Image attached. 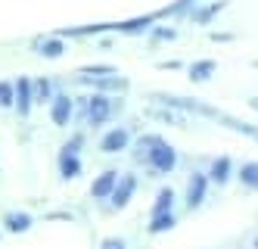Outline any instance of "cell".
<instances>
[{
    "instance_id": "1",
    "label": "cell",
    "mask_w": 258,
    "mask_h": 249,
    "mask_svg": "<svg viewBox=\"0 0 258 249\" xmlns=\"http://www.w3.org/2000/svg\"><path fill=\"white\" fill-rule=\"evenodd\" d=\"M153 100L168 106V109H177V112H193V116H206V119H218L221 109L209 106V103H199L193 97H174V93H153Z\"/></svg>"
},
{
    "instance_id": "2",
    "label": "cell",
    "mask_w": 258,
    "mask_h": 249,
    "mask_svg": "<svg viewBox=\"0 0 258 249\" xmlns=\"http://www.w3.org/2000/svg\"><path fill=\"white\" fill-rule=\"evenodd\" d=\"M115 100L109 97V93H94V97H87L84 103V116H87V125L90 128H100L106 125L109 119H112V112H115Z\"/></svg>"
},
{
    "instance_id": "3",
    "label": "cell",
    "mask_w": 258,
    "mask_h": 249,
    "mask_svg": "<svg viewBox=\"0 0 258 249\" xmlns=\"http://www.w3.org/2000/svg\"><path fill=\"white\" fill-rule=\"evenodd\" d=\"M146 165L153 168V175H168V171H174V165H177V150L159 137V143L153 146V153H150V159H146Z\"/></svg>"
},
{
    "instance_id": "4",
    "label": "cell",
    "mask_w": 258,
    "mask_h": 249,
    "mask_svg": "<svg viewBox=\"0 0 258 249\" xmlns=\"http://www.w3.org/2000/svg\"><path fill=\"white\" fill-rule=\"evenodd\" d=\"M137 184H140V181H137L134 171H127L124 178H118V184H115V190H112V196H109V209H112V212H121V209L134 200Z\"/></svg>"
},
{
    "instance_id": "5",
    "label": "cell",
    "mask_w": 258,
    "mask_h": 249,
    "mask_svg": "<svg viewBox=\"0 0 258 249\" xmlns=\"http://www.w3.org/2000/svg\"><path fill=\"white\" fill-rule=\"evenodd\" d=\"M81 84H87V87H97V93H124L127 87V78H121V75H81L78 78Z\"/></svg>"
},
{
    "instance_id": "6",
    "label": "cell",
    "mask_w": 258,
    "mask_h": 249,
    "mask_svg": "<svg viewBox=\"0 0 258 249\" xmlns=\"http://www.w3.org/2000/svg\"><path fill=\"white\" fill-rule=\"evenodd\" d=\"M206 193H209V175H206V171H193L190 181H187V193H183L190 212H196V209L206 203Z\"/></svg>"
},
{
    "instance_id": "7",
    "label": "cell",
    "mask_w": 258,
    "mask_h": 249,
    "mask_svg": "<svg viewBox=\"0 0 258 249\" xmlns=\"http://www.w3.org/2000/svg\"><path fill=\"white\" fill-rule=\"evenodd\" d=\"M156 22H159V13H150V16L124 19V22H109V31H118V34H143V31H150Z\"/></svg>"
},
{
    "instance_id": "8",
    "label": "cell",
    "mask_w": 258,
    "mask_h": 249,
    "mask_svg": "<svg viewBox=\"0 0 258 249\" xmlns=\"http://www.w3.org/2000/svg\"><path fill=\"white\" fill-rule=\"evenodd\" d=\"M50 119H53V125L56 128H66L69 122H72V112H75V100L69 97V93H56L50 103Z\"/></svg>"
},
{
    "instance_id": "9",
    "label": "cell",
    "mask_w": 258,
    "mask_h": 249,
    "mask_svg": "<svg viewBox=\"0 0 258 249\" xmlns=\"http://www.w3.org/2000/svg\"><path fill=\"white\" fill-rule=\"evenodd\" d=\"M31 50L38 56H44V60H59V56L66 53V44L56 34H44V37H34L31 41Z\"/></svg>"
},
{
    "instance_id": "10",
    "label": "cell",
    "mask_w": 258,
    "mask_h": 249,
    "mask_svg": "<svg viewBox=\"0 0 258 249\" xmlns=\"http://www.w3.org/2000/svg\"><path fill=\"white\" fill-rule=\"evenodd\" d=\"M118 175H121V171H115V168L100 171V175L94 178V184H90V196H94L97 203L109 200V196H112V190H115V184H118Z\"/></svg>"
},
{
    "instance_id": "11",
    "label": "cell",
    "mask_w": 258,
    "mask_h": 249,
    "mask_svg": "<svg viewBox=\"0 0 258 249\" xmlns=\"http://www.w3.org/2000/svg\"><path fill=\"white\" fill-rule=\"evenodd\" d=\"M16 84V112H19V119H25L28 112H31V106H34V93H31V78L28 75H22V78H16L13 81Z\"/></svg>"
},
{
    "instance_id": "12",
    "label": "cell",
    "mask_w": 258,
    "mask_h": 249,
    "mask_svg": "<svg viewBox=\"0 0 258 249\" xmlns=\"http://www.w3.org/2000/svg\"><path fill=\"white\" fill-rule=\"evenodd\" d=\"M127 143H131L127 128H112L100 137V153H121V150H127Z\"/></svg>"
},
{
    "instance_id": "13",
    "label": "cell",
    "mask_w": 258,
    "mask_h": 249,
    "mask_svg": "<svg viewBox=\"0 0 258 249\" xmlns=\"http://www.w3.org/2000/svg\"><path fill=\"white\" fill-rule=\"evenodd\" d=\"M209 184H218V187H224L230 178H233V159L230 156H218V159H212V165H209Z\"/></svg>"
},
{
    "instance_id": "14",
    "label": "cell",
    "mask_w": 258,
    "mask_h": 249,
    "mask_svg": "<svg viewBox=\"0 0 258 249\" xmlns=\"http://www.w3.org/2000/svg\"><path fill=\"white\" fill-rule=\"evenodd\" d=\"M215 72H218V63L215 60H196V63L187 66V78L193 84H206V81H212Z\"/></svg>"
},
{
    "instance_id": "15",
    "label": "cell",
    "mask_w": 258,
    "mask_h": 249,
    "mask_svg": "<svg viewBox=\"0 0 258 249\" xmlns=\"http://www.w3.org/2000/svg\"><path fill=\"white\" fill-rule=\"evenodd\" d=\"M218 122L224 125V128H230V131H236V134H243V137H252V140H258V125H249V122L236 119V116H227V112H221V116H218Z\"/></svg>"
},
{
    "instance_id": "16",
    "label": "cell",
    "mask_w": 258,
    "mask_h": 249,
    "mask_svg": "<svg viewBox=\"0 0 258 249\" xmlns=\"http://www.w3.org/2000/svg\"><path fill=\"white\" fill-rule=\"evenodd\" d=\"M227 10V0H215V4H206V7H199L196 13H193V22L196 25H212L215 19H218V13H224Z\"/></svg>"
},
{
    "instance_id": "17",
    "label": "cell",
    "mask_w": 258,
    "mask_h": 249,
    "mask_svg": "<svg viewBox=\"0 0 258 249\" xmlns=\"http://www.w3.org/2000/svg\"><path fill=\"white\" fill-rule=\"evenodd\" d=\"M4 227L10 234H25L31 227V215L28 212H7L4 215Z\"/></svg>"
},
{
    "instance_id": "18",
    "label": "cell",
    "mask_w": 258,
    "mask_h": 249,
    "mask_svg": "<svg viewBox=\"0 0 258 249\" xmlns=\"http://www.w3.org/2000/svg\"><path fill=\"white\" fill-rule=\"evenodd\" d=\"M236 181L243 184L246 190H255L258 193V162H243L236 168Z\"/></svg>"
},
{
    "instance_id": "19",
    "label": "cell",
    "mask_w": 258,
    "mask_h": 249,
    "mask_svg": "<svg viewBox=\"0 0 258 249\" xmlns=\"http://www.w3.org/2000/svg\"><path fill=\"white\" fill-rule=\"evenodd\" d=\"M156 143H159V134H143V137L134 143V162L146 165V159H150V153H153Z\"/></svg>"
},
{
    "instance_id": "20",
    "label": "cell",
    "mask_w": 258,
    "mask_h": 249,
    "mask_svg": "<svg viewBox=\"0 0 258 249\" xmlns=\"http://www.w3.org/2000/svg\"><path fill=\"white\" fill-rule=\"evenodd\" d=\"M174 209V190L171 187H162L159 193H156V203L150 209V215H165V212H171Z\"/></svg>"
},
{
    "instance_id": "21",
    "label": "cell",
    "mask_w": 258,
    "mask_h": 249,
    "mask_svg": "<svg viewBox=\"0 0 258 249\" xmlns=\"http://www.w3.org/2000/svg\"><path fill=\"white\" fill-rule=\"evenodd\" d=\"M59 175L62 181H72L81 175V159L78 156H69V153H59Z\"/></svg>"
},
{
    "instance_id": "22",
    "label": "cell",
    "mask_w": 258,
    "mask_h": 249,
    "mask_svg": "<svg viewBox=\"0 0 258 249\" xmlns=\"http://www.w3.org/2000/svg\"><path fill=\"white\" fill-rule=\"evenodd\" d=\"M174 224H177V215L174 212H165V215H153L146 231H150V234H165V231H171Z\"/></svg>"
},
{
    "instance_id": "23",
    "label": "cell",
    "mask_w": 258,
    "mask_h": 249,
    "mask_svg": "<svg viewBox=\"0 0 258 249\" xmlns=\"http://www.w3.org/2000/svg\"><path fill=\"white\" fill-rule=\"evenodd\" d=\"M50 90H53V84H50V78H38V81H31V93H34V103H50L53 97H50Z\"/></svg>"
},
{
    "instance_id": "24",
    "label": "cell",
    "mask_w": 258,
    "mask_h": 249,
    "mask_svg": "<svg viewBox=\"0 0 258 249\" xmlns=\"http://www.w3.org/2000/svg\"><path fill=\"white\" fill-rule=\"evenodd\" d=\"M196 7V0H174V4H168L165 10H159V19L165 16H183V13H190Z\"/></svg>"
},
{
    "instance_id": "25",
    "label": "cell",
    "mask_w": 258,
    "mask_h": 249,
    "mask_svg": "<svg viewBox=\"0 0 258 249\" xmlns=\"http://www.w3.org/2000/svg\"><path fill=\"white\" fill-rule=\"evenodd\" d=\"M16 103V84L13 81H0V109H10Z\"/></svg>"
},
{
    "instance_id": "26",
    "label": "cell",
    "mask_w": 258,
    "mask_h": 249,
    "mask_svg": "<svg viewBox=\"0 0 258 249\" xmlns=\"http://www.w3.org/2000/svg\"><path fill=\"white\" fill-rule=\"evenodd\" d=\"M150 116L162 119V122H171V125H187V116H177V112H165V109H153Z\"/></svg>"
},
{
    "instance_id": "27",
    "label": "cell",
    "mask_w": 258,
    "mask_h": 249,
    "mask_svg": "<svg viewBox=\"0 0 258 249\" xmlns=\"http://www.w3.org/2000/svg\"><path fill=\"white\" fill-rule=\"evenodd\" d=\"M150 34H153V41H174V37H177L174 28H165V25H153Z\"/></svg>"
},
{
    "instance_id": "28",
    "label": "cell",
    "mask_w": 258,
    "mask_h": 249,
    "mask_svg": "<svg viewBox=\"0 0 258 249\" xmlns=\"http://www.w3.org/2000/svg\"><path fill=\"white\" fill-rule=\"evenodd\" d=\"M81 143H84V137H81V134H75V137H72V140H69V143L62 146V153H69V156H78Z\"/></svg>"
},
{
    "instance_id": "29",
    "label": "cell",
    "mask_w": 258,
    "mask_h": 249,
    "mask_svg": "<svg viewBox=\"0 0 258 249\" xmlns=\"http://www.w3.org/2000/svg\"><path fill=\"white\" fill-rule=\"evenodd\" d=\"M100 249H127V243H124L121 237H106V240L100 243Z\"/></svg>"
},
{
    "instance_id": "30",
    "label": "cell",
    "mask_w": 258,
    "mask_h": 249,
    "mask_svg": "<svg viewBox=\"0 0 258 249\" xmlns=\"http://www.w3.org/2000/svg\"><path fill=\"white\" fill-rule=\"evenodd\" d=\"M212 41H233V34H227V31H215Z\"/></svg>"
},
{
    "instance_id": "31",
    "label": "cell",
    "mask_w": 258,
    "mask_h": 249,
    "mask_svg": "<svg viewBox=\"0 0 258 249\" xmlns=\"http://www.w3.org/2000/svg\"><path fill=\"white\" fill-rule=\"evenodd\" d=\"M159 69H180V63H177V60H171V63H159Z\"/></svg>"
},
{
    "instance_id": "32",
    "label": "cell",
    "mask_w": 258,
    "mask_h": 249,
    "mask_svg": "<svg viewBox=\"0 0 258 249\" xmlns=\"http://www.w3.org/2000/svg\"><path fill=\"white\" fill-rule=\"evenodd\" d=\"M249 109H255V112H258V97H252V100H249Z\"/></svg>"
},
{
    "instance_id": "33",
    "label": "cell",
    "mask_w": 258,
    "mask_h": 249,
    "mask_svg": "<svg viewBox=\"0 0 258 249\" xmlns=\"http://www.w3.org/2000/svg\"><path fill=\"white\" fill-rule=\"evenodd\" d=\"M252 249H258V234H255V240H252Z\"/></svg>"
},
{
    "instance_id": "34",
    "label": "cell",
    "mask_w": 258,
    "mask_h": 249,
    "mask_svg": "<svg viewBox=\"0 0 258 249\" xmlns=\"http://www.w3.org/2000/svg\"><path fill=\"white\" fill-rule=\"evenodd\" d=\"M252 66H255V69H258V60H252Z\"/></svg>"
}]
</instances>
